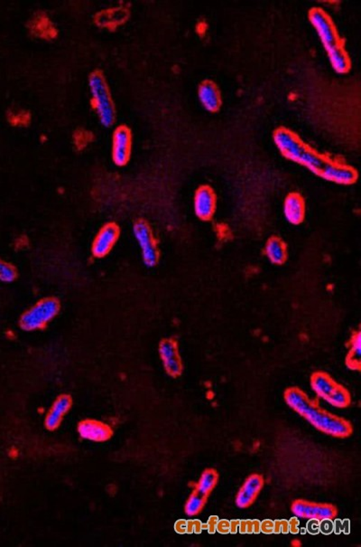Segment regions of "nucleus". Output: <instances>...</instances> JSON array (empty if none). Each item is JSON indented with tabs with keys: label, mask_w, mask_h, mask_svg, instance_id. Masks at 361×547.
Returning <instances> with one entry per match:
<instances>
[{
	"label": "nucleus",
	"mask_w": 361,
	"mask_h": 547,
	"mask_svg": "<svg viewBox=\"0 0 361 547\" xmlns=\"http://www.w3.org/2000/svg\"><path fill=\"white\" fill-rule=\"evenodd\" d=\"M283 399L289 407L325 435L345 439L353 432L350 421L325 410L318 398H310L308 394L298 387H288L283 393Z\"/></svg>",
	"instance_id": "obj_1"
},
{
	"label": "nucleus",
	"mask_w": 361,
	"mask_h": 547,
	"mask_svg": "<svg viewBox=\"0 0 361 547\" xmlns=\"http://www.w3.org/2000/svg\"><path fill=\"white\" fill-rule=\"evenodd\" d=\"M274 142L283 157L306 167L315 175L321 176L333 161V158L318 153L285 127L277 128L274 131Z\"/></svg>",
	"instance_id": "obj_2"
},
{
	"label": "nucleus",
	"mask_w": 361,
	"mask_h": 547,
	"mask_svg": "<svg viewBox=\"0 0 361 547\" xmlns=\"http://www.w3.org/2000/svg\"><path fill=\"white\" fill-rule=\"evenodd\" d=\"M311 387L319 397L337 408H347L351 403L350 391L329 375L317 371L311 376Z\"/></svg>",
	"instance_id": "obj_3"
},
{
	"label": "nucleus",
	"mask_w": 361,
	"mask_h": 547,
	"mask_svg": "<svg viewBox=\"0 0 361 547\" xmlns=\"http://www.w3.org/2000/svg\"><path fill=\"white\" fill-rule=\"evenodd\" d=\"M309 20L324 44L327 55L344 49V42L340 37L333 21L324 10L313 8L309 11Z\"/></svg>",
	"instance_id": "obj_4"
},
{
	"label": "nucleus",
	"mask_w": 361,
	"mask_h": 547,
	"mask_svg": "<svg viewBox=\"0 0 361 547\" xmlns=\"http://www.w3.org/2000/svg\"><path fill=\"white\" fill-rule=\"evenodd\" d=\"M219 481V472L215 469H207L202 472L192 494L188 498L184 512L190 516L199 515L207 503L209 497Z\"/></svg>",
	"instance_id": "obj_5"
},
{
	"label": "nucleus",
	"mask_w": 361,
	"mask_h": 547,
	"mask_svg": "<svg viewBox=\"0 0 361 547\" xmlns=\"http://www.w3.org/2000/svg\"><path fill=\"white\" fill-rule=\"evenodd\" d=\"M89 89L101 124L106 127L112 126L114 122V109L105 83L101 76L94 74L89 78Z\"/></svg>",
	"instance_id": "obj_6"
},
{
	"label": "nucleus",
	"mask_w": 361,
	"mask_h": 547,
	"mask_svg": "<svg viewBox=\"0 0 361 547\" xmlns=\"http://www.w3.org/2000/svg\"><path fill=\"white\" fill-rule=\"evenodd\" d=\"M59 303L53 298L44 300L35 305L32 309L24 314L20 326L25 330H35L43 328L59 312Z\"/></svg>",
	"instance_id": "obj_7"
},
{
	"label": "nucleus",
	"mask_w": 361,
	"mask_h": 547,
	"mask_svg": "<svg viewBox=\"0 0 361 547\" xmlns=\"http://www.w3.org/2000/svg\"><path fill=\"white\" fill-rule=\"evenodd\" d=\"M292 512L301 519H333L338 515V508L330 503H317L306 500V499H297L291 506Z\"/></svg>",
	"instance_id": "obj_8"
},
{
	"label": "nucleus",
	"mask_w": 361,
	"mask_h": 547,
	"mask_svg": "<svg viewBox=\"0 0 361 547\" xmlns=\"http://www.w3.org/2000/svg\"><path fill=\"white\" fill-rule=\"evenodd\" d=\"M159 353L166 371L172 378H177L183 373V362L179 354L177 344L172 339L160 343Z\"/></svg>",
	"instance_id": "obj_9"
},
{
	"label": "nucleus",
	"mask_w": 361,
	"mask_h": 547,
	"mask_svg": "<svg viewBox=\"0 0 361 547\" xmlns=\"http://www.w3.org/2000/svg\"><path fill=\"white\" fill-rule=\"evenodd\" d=\"M134 234H135L137 243L140 249L142 251L143 260L145 264L148 266H154L157 264L158 254L155 244L153 235L147 224L139 222L136 224L134 227Z\"/></svg>",
	"instance_id": "obj_10"
},
{
	"label": "nucleus",
	"mask_w": 361,
	"mask_h": 547,
	"mask_svg": "<svg viewBox=\"0 0 361 547\" xmlns=\"http://www.w3.org/2000/svg\"><path fill=\"white\" fill-rule=\"evenodd\" d=\"M264 478L261 474L247 477L236 497V504L240 508H247L255 503L256 498L264 487Z\"/></svg>",
	"instance_id": "obj_11"
},
{
	"label": "nucleus",
	"mask_w": 361,
	"mask_h": 547,
	"mask_svg": "<svg viewBox=\"0 0 361 547\" xmlns=\"http://www.w3.org/2000/svg\"><path fill=\"white\" fill-rule=\"evenodd\" d=\"M195 212L200 219L207 221L213 217L216 209V196L213 188L201 186L196 190L195 196Z\"/></svg>",
	"instance_id": "obj_12"
},
{
	"label": "nucleus",
	"mask_w": 361,
	"mask_h": 547,
	"mask_svg": "<svg viewBox=\"0 0 361 547\" xmlns=\"http://www.w3.org/2000/svg\"><path fill=\"white\" fill-rule=\"evenodd\" d=\"M80 437L95 442L109 441L113 436V430L103 421L94 419L80 421L78 423Z\"/></svg>",
	"instance_id": "obj_13"
},
{
	"label": "nucleus",
	"mask_w": 361,
	"mask_h": 547,
	"mask_svg": "<svg viewBox=\"0 0 361 547\" xmlns=\"http://www.w3.org/2000/svg\"><path fill=\"white\" fill-rule=\"evenodd\" d=\"M325 180L341 185L354 184L358 179V172L353 167L333 160L321 176Z\"/></svg>",
	"instance_id": "obj_14"
},
{
	"label": "nucleus",
	"mask_w": 361,
	"mask_h": 547,
	"mask_svg": "<svg viewBox=\"0 0 361 547\" xmlns=\"http://www.w3.org/2000/svg\"><path fill=\"white\" fill-rule=\"evenodd\" d=\"M71 406H73V398L70 394H62L58 396L47 412L44 420L46 428L51 432L58 430L65 415L71 410Z\"/></svg>",
	"instance_id": "obj_15"
},
{
	"label": "nucleus",
	"mask_w": 361,
	"mask_h": 547,
	"mask_svg": "<svg viewBox=\"0 0 361 547\" xmlns=\"http://www.w3.org/2000/svg\"><path fill=\"white\" fill-rule=\"evenodd\" d=\"M200 103L210 112H219L222 107V94L216 83L211 80H205L200 83L198 89Z\"/></svg>",
	"instance_id": "obj_16"
},
{
	"label": "nucleus",
	"mask_w": 361,
	"mask_h": 547,
	"mask_svg": "<svg viewBox=\"0 0 361 547\" xmlns=\"http://www.w3.org/2000/svg\"><path fill=\"white\" fill-rule=\"evenodd\" d=\"M130 152V134L127 128H118L113 137L112 158L118 166L127 163Z\"/></svg>",
	"instance_id": "obj_17"
},
{
	"label": "nucleus",
	"mask_w": 361,
	"mask_h": 547,
	"mask_svg": "<svg viewBox=\"0 0 361 547\" xmlns=\"http://www.w3.org/2000/svg\"><path fill=\"white\" fill-rule=\"evenodd\" d=\"M283 214L292 225H299L306 215V205L303 197L298 193L289 194L283 204Z\"/></svg>",
	"instance_id": "obj_18"
},
{
	"label": "nucleus",
	"mask_w": 361,
	"mask_h": 547,
	"mask_svg": "<svg viewBox=\"0 0 361 547\" xmlns=\"http://www.w3.org/2000/svg\"><path fill=\"white\" fill-rule=\"evenodd\" d=\"M118 230L114 225H107L98 233L95 239L94 248V255L103 257L112 250L113 245L117 241Z\"/></svg>",
	"instance_id": "obj_19"
},
{
	"label": "nucleus",
	"mask_w": 361,
	"mask_h": 547,
	"mask_svg": "<svg viewBox=\"0 0 361 547\" xmlns=\"http://www.w3.org/2000/svg\"><path fill=\"white\" fill-rule=\"evenodd\" d=\"M265 253L273 264H282L285 261V245L279 238L273 237L268 240L265 245Z\"/></svg>",
	"instance_id": "obj_20"
},
{
	"label": "nucleus",
	"mask_w": 361,
	"mask_h": 547,
	"mask_svg": "<svg viewBox=\"0 0 361 547\" xmlns=\"http://www.w3.org/2000/svg\"><path fill=\"white\" fill-rule=\"evenodd\" d=\"M346 364L349 369L360 371L361 367V336L360 331L352 337L350 351L346 357Z\"/></svg>",
	"instance_id": "obj_21"
},
{
	"label": "nucleus",
	"mask_w": 361,
	"mask_h": 547,
	"mask_svg": "<svg viewBox=\"0 0 361 547\" xmlns=\"http://www.w3.org/2000/svg\"><path fill=\"white\" fill-rule=\"evenodd\" d=\"M16 276V270L13 266L0 260V280L4 283H11L13 282Z\"/></svg>",
	"instance_id": "obj_22"
},
{
	"label": "nucleus",
	"mask_w": 361,
	"mask_h": 547,
	"mask_svg": "<svg viewBox=\"0 0 361 547\" xmlns=\"http://www.w3.org/2000/svg\"><path fill=\"white\" fill-rule=\"evenodd\" d=\"M288 532H289L288 521H286V520H277V521L274 522V533L286 534L288 533Z\"/></svg>",
	"instance_id": "obj_23"
},
{
	"label": "nucleus",
	"mask_w": 361,
	"mask_h": 547,
	"mask_svg": "<svg viewBox=\"0 0 361 547\" xmlns=\"http://www.w3.org/2000/svg\"><path fill=\"white\" fill-rule=\"evenodd\" d=\"M240 524V533H254V521H241Z\"/></svg>",
	"instance_id": "obj_24"
},
{
	"label": "nucleus",
	"mask_w": 361,
	"mask_h": 547,
	"mask_svg": "<svg viewBox=\"0 0 361 547\" xmlns=\"http://www.w3.org/2000/svg\"><path fill=\"white\" fill-rule=\"evenodd\" d=\"M229 528H231V522L227 521V520H222V521H218L216 525V530L219 532V533L220 534L229 533Z\"/></svg>",
	"instance_id": "obj_25"
},
{
	"label": "nucleus",
	"mask_w": 361,
	"mask_h": 547,
	"mask_svg": "<svg viewBox=\"0 0 361 547\" xmlns=\"http://www.w3.org/2000/svg\"><path fill=\"white\" fill-rule=\"evenodd\" d=\"M261 531L265 534L274 533V522L271 520H265L261 523Z\"/></svg>",
	"instance_id": "obj_26"
},
{
	"label": "nucleus",
	"mask_w": 361,
	"mask_h": 547,
	"mask_svg": "<svg viewBox=\"0 0 361 547\" xmlns=\"http://www.w3.org/2000/svg\"><path fill=\"white\" fill-rule=\"evenodd\" d=\"M329 520L330 519H324V522H322V524L321 525L320 527L322 533L330 534L331 532L333 531V525L332 522L329 521Z\"/></svg>",
	"instance_id": "obj_27"
},
{
	"label": "nucleus",
	"mask_w": 361,
	"mask_h": 547,
	"mask_svg": "<svg viewBox=\"0 0 361 547\" xmlns=\"http://www.w3.org/2000/svg\"><path fill=\"white\" fill-rule=\"evenodd\" d=\"M218 521H219V520H218L217 516H211L210 519H209L208 528L209 532H210L211 534H213L215 531H216Z\"/></svg>",
	"instance_id": "obj_28"
},
{
	"label": "nucleus",
	"mask_w": 361,
	"mask_h": 547,
	"mask_svg": "<svg viewBox=\"0 0 361 547\" xmlns=\"http://www.w3.org/2000/svg\"><path fill=\"white\" fill-rule=\"evenodd\" d=\"M298 525H299V521H297V519H292L289 522V531L294 534L298 533Z\"/></svg>",
	"instance_id": "obj_29"
},
{
	"label": "nucleus",
	"mask_w": 361,
	"mask_h": 547,
	"mask_svg": "<svg viewBox=\"0 0 361 547\" xmlns=\"http://www.w3.org/2000/svg\"><path fill=\"white\" fill-rule=\"evenodd\" d=\"M319 528H320V527H319V525H318L317 522H313V521L309 522L308 530H309L310 533H312V534L317 533V532H319Z\"/></svg>",
	"instance_id": "obj_30"
},
{
	"label": "nucleus",
	"mask_w": 361,
	"mask_h": 547,
	"mask_svg": "<svg viewBox=\"0 0 361 547\" xmlns=\"http://www.w3.org/2000/svg\"><path fill=\"white\" fill-rule=\"evenodd\" d=\"M238 525H240V521H232L231 522V528H229V532L231 533H237Z\"/></svg>",
	"instance_id": "obj_31"
},
{
	"label": "nucleus",
	"mask_w": 361,
	"mask_h": 547,
	"mask_svg": "<svg viewBox=\"0 0 361 547\" xmlns=\"http://www.w3.org/2000/svg\"><path fill=\"white\" fill-rule=\"evenodd\" d=\"M291 546L293 547H301L302 546V542L299 539H294L292 540Z\"/></svg>",
	"instance_id": "obj_32"
},
{
	"label": "nucleus",
	"mask_w": 361,
	"mask_h": 547,
	"mask_svg": "<svg viewBox=\"0 0 361 547\" xmlns=\"http://www.w3.org/2000/svg\"><path fill=\"white\" fill-rule=\"evenodd\" d=\"M213 397H214L213 392L211 391V390L209 391L208 393H207V399L211 400V399H213Z\"/></svg>",
	"instance_id": "obj_33"
}]
</instances>
